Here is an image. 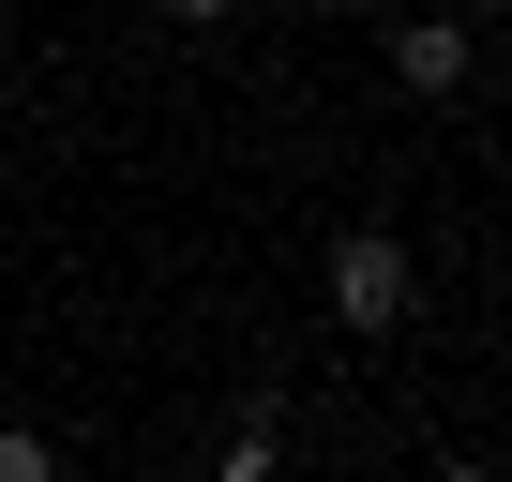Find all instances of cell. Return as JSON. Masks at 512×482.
Instances as JSON below:
<instances>
[{"label":"cell","instance_id":"obj_3","mask_svg":"<svg viewBox=\"0 0 512 482\" xmlns=\"http://www.w3.org/2000/svg\"><path fill=\"white\" fill-rule=\"evenodd\" d=\"M46 467H61L46 437H16V422H0V482H46Z\"/></svg>","mask_w":512,"mask_h":482},{"label":"cell","instance_id":"obj_5","mask_svg":"<svg viewBox=\"0 0 512 482\" xmlns=\"http://www.w3.org/2000/svg\"><path fill=\"white\" fill-rule=\"evenodd\" d=\"M467 16H512V0H467Z\"/></svg>","mask_w":512,"mask_h":482},{"label":"cell","instance_id":"obj_4","mask_svg":"<svg viewBox=\"0 0 512 482\" xmlns=\"http://www.w3.org/2000/svg\"><path fill=\"white\" fill-rule=\"evenodd\" d=\"M166 16H196V31H211V16H226V0H166Z\"/></svg>","mask_w":512,"mask_h":482},{"label":"cell","instance_id":"obj_6","mask_svg":"<svg viewBox=\"0 0 512 482\" xmlns=\"http://www.w3.org/2000/svg\"><path fill=\"white\" fill-rule=\"evenodd\" d=\"M332 16H362V0H332Z\"/></svg>","mask_w":512,"mask_h":482},{"label":"cell","instance_id":"obj_1","mask_svg":"<svg viewBox=\"0 0 512 482\" xmlns=\"http://www.w3.org/2000/svg\"><path fill=\"white\" fill-rule=\"evenodd\" d=\"M332 317H347V332H392V317H407V241H377V226L332 241Z\"/></svg>","mask_w":512,"mask_h":482},{"label":"cell","instance_id":"obj_2","mask_svg":"<svg viewBox=\"0 0 512 482\" xmlns=\"http://www.w3.org/2000/svg\"><path fill=\"white\" fill-rule=\"evenodd\" d=\"M392 76L407 91H467V16H407L392 31Z\"/></svg>","mask_w":512,"mask_h":482}]
</instances>
